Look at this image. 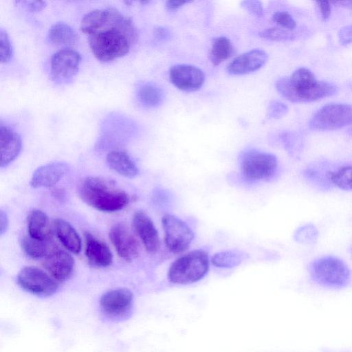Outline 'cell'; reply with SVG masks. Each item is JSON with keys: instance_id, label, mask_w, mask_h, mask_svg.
Masks as SVG:
<instances>
[{"instance_id": "6da1fadb", "label": "cell", "mask_w": 352, "mask_h": 352, "mask_svg": "<svg viewBox=\"0 0 352 352\" xmlns=\"http://www.w3.org/2000/svg\"><path fill=\"white\" fill-rule=\"evenodd\" d=\"M80 28L87 35L94 56L104 63L127 54L138 38L132 19L114 8L87 12L81 20Z\"/></svg>"}, {"instance_id": "7a4b0ae2", "label": "cell", "mask_w": 352, "mask_h": 352, "mask_svg": "<svg viewBox=\"0 0 352 352\" xmlns=\"http://www.w3.org/2000/svg\"><path fill=\"white\" fill-rule=\"evenodd\" d=\"M278 92L292 102H309L331 96L338 87L327 81L318 80L314 74L306 67L295 70L289 77L276 82Z\"/></svg>"}, {"instance_id": "3957f363", "label": "cell", "mask_w": 352, "mask_h": 352, "mask_svg": "<svg viewBox=\"0 0 352 352\" xmlns=\"http://www.w3.org/2000/svg\"><path fill=\"white\" fill-rule=\"evenodd\" d=\"M79 195L87 205L105 212L122 210L129 201L125 191L109 181L97 177L85 179L80 184Z\"/></svg>"}, {"instance_id": "277c9868", "label": "cell", "mask_w": 352, "mask_h": 352, "mask_svg": "<svg viewBox=\"0 0 352 352\" xmlns=\"http://www.w3.org/2000/svg\"><path fill=\"white\" fill-rule=\"evenodd\" d=\"M208 254L203 250H195L177 258L168 272L169 280L178 285H188L202 279L209 270Z\"/></svg>"}, {"instance_id": "5b68a950", "label": "cell", "mask_w": 352, "mask_h": 352, "mask_svg": "<svg viewBox=\"0 0 352 352\" xmlns=\"http://www.w3.org/2000/svg\"><path fill=\"white\" fill-rule=\"evenodd\" d=\"M313 280L327 287L342 288L351 280V272L347 265L333 256H324L316 260L310 267Z\"/></svg>"}, {"instance_id": "8992f818", "label": "cell", "mask_w": 352, "mask_h": 352, "mask_svg": "<svg viewBox=\"0 0 352 352\" xmlns=\"http://www.w3.org/2000/svg\"><path fill=\"white\" fill-rule=\"evenodd\" d=\"M352 124V104L330 103L321 107L311 118L310 129L331 131Z\"/></svg>"}, {"instance_id": "52a82bcc", "label": "cell", "mask_w": 352, "mask_h": 352, "mask_svg": "<svg viewBox=\"0 0 352 352\" xmlns=\"http://www.w3.org/2000/svg\"><path fill=\"white\" fill-rule=\"evenodd\" d=\"M241 166L242 173L247 179L263 180L275 174L278 161L276 157L272 153L251 150L243 154Z\"/></svg>"}, {"instance_id": "ba28073f", "label": "cell", "mask_w": 352, "mask_h": 352, "mask_svg": "<svg viewBox=\"0 0 352 352\" xmlns=\"http://www.w3.org/2000/svg\"><path fill=\"white\" fill-rule=\"evenodd\" d=\"M162 224L168 250L176 254L186 251L194 239V232L188 224L170 214L163 216Z\"/></svg>"}, {"instance_id": "9c48e42d", "label": "cell", "mask_w": 352, "mask_h": 352, "mask_svg": "<svg viewBox=\"0 0 352 352\" xmlns=\"http://www.w3.org/2000/svg\"><path fill=\"white\" fill-rule=\"evenodd\" d=\"M17 283L26 292L43 297L53 295L58 288L56 280L50 274L32 266H27L20 270Z\"/></svg>"}, {"instance_id": "30bf717a", "label": "cell", "mask_w": 352, "mask_h": 352, "mask_svg": "<svg viewBox=\"0 0 352 352\" xmlns=\"http://www.w3.org/2000/svg\"><path fill=\"white\" fill-rule=\"evenodd\" d=\"M81 56L71 48H63L55 52L50 60V74L57 82L70 81L78 73Z\"/></svg>"}, {"instance_id": "8fae6325", "label": "cell", "mask_w": 352, "mask_h": 352, "mask_svg": "<svg viewBox=\"0 0 352 352\" xmlns=\"http://www.w3.org/2000/svg\"><path fill=\"white\" fill-rule=\"evenodd\" d=\"M133 305L132 292L126 288H116L104 293L100 300L102 311L112 319H123L131 312Z\"/></svg>"}, {"instance_id": "7c38bea8", "label": "cell", "mask_w": 352, "mask_h": 352, "mask_svg": "<svg viewBox=\"0 0 352 352\" xmlns=\"http://www.w3.org/2000/svg\"><path fill=\"white\" fill-rule=\"evenodd\" d=\"M169 78L172 84L184 91H195L204 83L205 76L199 68L187 64H178L169 69Z\"/></svg>"}, {"instance_id": "4fadbf2b", "label": "cell", "mask_w": 352, "mask_h": 352, "mask_svg": "<svg viewBox=\"0 0 352 352\" xmlns=\"http://www.w3.org/2000/svg\"><path fill=\"white\" fill-rule=\"evenodd\" d=\"M109 239L120 257L131 261L140 253V245L129 228L124 224L118 223L111 228Z\"/></svg>"}, {"instance_id": "5bb4252c", "label": "cell", "mask_w": 352, "mask_h": 352, "mask_svg": "<svg viewBox=\"0 0 352 352\" xmlns=\"http://www.w3.org/2000/svg\"><path fill=\"white\" fill-rule=\"evenodd\" d=\"M133 226L146 251L151 254L156 253L160 247V240L157 230L150 217L142 210L135 212Z\"/></svg>"}, {"instance_id": "9a60e30c", "label": "cell", "mask_w": 352, "mask_h": 352, "mask_svg": "<svg viewBox=\"0 0 352 352\" xmlns=\"http://www.w3.org/2000/svg\"><path fill=\"white\" fill-rule=\"evenodd\" d=\"M74 265V258L68 252L58 248L45 257L43 263L50 276L59 282L65 281L71 276Z\"/></svg>"}, {"instance_id": "2e32d148", "label": "cell", "mask_w": 352, "mask_h": 352, "mask_svg": "<svg viewBox=\"0 0 352 352\" xmlns=\"http://www.w3.org/2000/svg\"><path fill=\"white\" fill-rule=\"evenodd\" d=\"M69 170L67 164L54 162L38 167L30 179V186L34 188H47L56 185Z\"/></svg>"}, {"instance_id": "e0dca14e", "label": "cell", "mask_w": 352, "mask_h": 352, "mask_svg": "<svg viewBox=\"0 0 352 352\" xmlns=\"http://www.w3.org/2000/svg\"><path fill=\"white\" fill-rule=\"evenodd\" d=\"M267 54L263 50L254 49L236 56L227 67L232 75H244L261 69L267 62Z\"/></svg>"}, {"instance_id": "ac0fdd59", "label": "cell", "mask_w": 352, "mask_h": 352, "mask_svg": "<svg viewBox=\"0 0 352 352\" xmlns=\"http://www.w3.org/2000/svg\"><path fill=\"white\" fill-rule=\"evenodd\" d=\"M0 142L1 167L4 168L19 156L22 149V141L17 132L1 122Z\"/></svg>"}, {"instance_id": "d6986e66", "label": "cell", "mask_w": 352, "mask_h": 352, "mask_svg": "<svg viewBox=\"0 0 352 352\" xmlns=\"http://www.w3.org/2000/svg\"><path fill=\"white\" fill-rule=\"evenodd\" d=\"M85 254L89 263L97 267H107L111 265L113 254L106 243L89 232L85 233Z\"/></svg>"}, {"instance_id": "ffe728a7", "label": "cell", "mask_w": 352, "mask_h": 352, "mask_svg": "<svg viewBox=\"0 0 352 352\" xmlns=\"http://www.w3.org/2000/svg\"><path fill=\"white\" fill-rule=\"evenodd\" d=\"M27 224L30 237L41 241L52 240L54 228L44 212L40 210L31 211L27 217Z\"/></svg>"}, {"instance_id": "44dd1931", "label": "cell", "mask_w": 352, "mask_h": 352, "mask_svg": "<svg viewBox=\"0 0 352 352\" xmlns=\"http://www.w3.org/2000/svg\"><path fill=\"white\" fill-rule=\"evenodd\" d=\"M106 160L109 166L120 175L133 178L139 173L137 166L125 151H111L108 153Z\"/></svg>"}, {"instance_id": "7402d4cb", "label": "cell", "mask_w": 352, "mask_h": 352, "mask_svg": "<svg viewBox=\"0 0 352 352\" xmlns=\"http://www.w3.org/2000/svg\"><path fill=\"white\" fill-rule=\"evenodd\" d=\"M54 231L63 246L74 254L81 250V239L75 228L67 221L56 219L54 223Z\"/></svg>"}, {"instance_id": "603a6c76", "label": "cell", "mask_w": 352, "mask_h": 352, "mask_svg": "<svg viewBox=\"0 0 352 352\" xmlns=\"http://www.w3.org/2000/svg\"><path fill=\"white\" fill-rule=\"evenodd\" d=\"M48 38L56 45H72L77 42L78 36L69 25L64 22H58L51 26Z\"/></svg>"}, {"instance_id": "cb8c5ba5", "label": "cell", "mask_w": 352, "mask_h": 352, "mask_svg": "<svg viewBox=\"0 0 352 352\" xmlns=\"http://www.w3.org/2000/svg\"><path fill=\"white\" fill-rule=\"evenodd\" d=\"M24 252L32 258L46 257L53 250L56 249L55 245L50 241H41L28 236H25L21 241Z\"/></svg>"}, {"instance_id": "d4e9b609", "label": "cell", "mask_w": 352, "mask_h": 352, "mask_svg": "<svg viewBox=\"0 0 352 352\" xmlns=\"http://www.w3.org/2000/svg\"><path fill=\"white\" fill-rule=\"evenodd\" d=\"M234 52V47L226 36L214 38L210 50L209 57L213 65L217 66L228 59Z\"/></svg>"}, {"instance_id": "484cf974", "label": "cell", "mask_w": 352, "mask_h": 352, "mask_svg": "<svg viewBox=\"0 0 352 352\" xmlns=\"http://www.w3.org/2000/svg\"><path fill=\"white\" fill-rule=\"evenodd\" d=\"M138 97L140 102L148 107L160 105L164 98L162 89L151 82L141 85L138 91Z\"/></svg>"}, {"instance_id": "4316f807", "label": "cell", "mask_w": 352, "mask_h": 352, "mask_svg": "<svg viewBox=\"0 0 352 352\" xmlns=\"http://www.w3.org/2000/svg\"><path fill=\"white\" fill-rule=\"evenodd\" d=\"M248 255L240 250H225L214 254L211 259L217 267L231 268L240 265Z\"/></svg>"}, {"instance_id": "83f0119b", "label": "cell", "mask_w": 352, "mask_h": 352, "mask_svg": "<svg viewBox=\"0 0 352 352\" xmlns=\"http://www.w3.org/2000/svg\"><path fill=\"white\" fill-rule=\"evenodd\" d=\"M326 179L340 189L352 190V165H344L333 170H328Z\"/></svg>"}, {"instance_id": "f1b7e54d", "label": "cell", "mask_w": 352, "mask_h": 352, "mask_svg": "<svg viewBox=\"0 0 352 352\" xmlns=\"http://www.w3.org/2000/svg\"><path fill=\"white\" fill-rule=\"evenodd\" d=\"M259 36L262 38L274 41H290L295 38V34L292 30H289L283 28H270L259 32Z\"/></svg>"}, {"instance_id": "f546056e", "label": "cell", "mask_w": 352, "mask_h": 352, "mask_svg": "<svg viewBox=\"0 0 352 352\" xmlns=\"http://www.w3.org/2000/svg\"><path fill=\"white\" fill-rule=\"evenodd\" d=\"M318 232L313 224H306L299 228L294 235L295 239L302 244H312L318 239Z\"/></svg>"}, {"instance_id": "4dcf8cb0", "label": "cell", "mask_w": 352, "mask_h": 352, "mask_svg": "<svg viewBox=\"0 0 352 352\" xmlns=\"http://www.w3.org/2000/svg\"><path fill=\"white\" fill-rule=\"evenodd\" d=\"M13 50L9 36L3 28L0 29V60L1 63H8L12 58Z\"/></svg>"}, {"instance_id": "1f68e13d", "label": "cell", "mask_w": 352, "mask_h": 352, "mask_svg": "<svg viewBox=\"0 0 352 352\" xmlns=\"http://www.w3.org/2000/svg\"><path fill=\"white\" fill-rule=\"evenodd\" d=\"M273 21L280 28L293 30L296 27V22L292 16L285 11H278L272 16Z\"/></svg>"}, {"instance_id": "d6a6232c", "label": "cell", "mask_w": 352, "mask_h": 352, "mask_svg": "<svg viewBox=\"0 0 352 352\" xmlns=\"http://www.w3.org/2000/svg\"><path fill=\"white\" fill-rule=\"evenodd\" d=\"M288 111V107L284 103L274 100L272 101L267 108V116L271 118H280L284 116Z\"/></svg>"}, {"instance_id": "836d02e7", "label": "cell", "mask_w": 352, "mask_h": 352, "mask_svg": "<svg viewBox=\"0 0 352 352\" xmlns=\"http://www.w3.org/2000/svg\"><path fill=\"white\" fill-rule=\"evenodd\" d=\"M241 6L255 16H262L263 15V8L259 1H243L241 3Z\"/></svg>"}, {"instance_id": "e575fe53", "label": "cell", "mask_w": 352, "mask_h": 352, "mask_svg": "<svg viewBox=\"0 0 352 352\" xmlns=\"http://www.w3.org/2000/svg\"><path fill=\"white\" fill-rule=\"evenodd\" d=\"M340 43L346 45L352 43V25L342 28L338 32Z\"/></svg>"}, {"instance_id": "d590c367", "label": "cell", "mask_w": 352, "mask_h": 352, "mask_svg": "<svg viewBox=\"0 0 352 352\" xmlns=\"http://www.w3.org/2000/svg\"><path fill=\"white\" fill-rule=\"evenodd\" d=\"M16 2L21 3L30 12H38L41 10L46 4L45 1H19Z\"/></svg>"}, {"instance_id": "8d00e7d4", "label": "cell", "mask_w": 352, "mask_h": 352, "mask_svg": "<svg viewBox=\"0 0 352 352\" xmlns=\"http://www.w3.org/2000/svg\"><path fill=\"white\" fill-rule=\"evenodd\" d=\"M321 17L324 20H327L329 18L331 13V6L329 1H317Z\"/></svg>"}, {"instance_id": "74e56055", "label": "cell", "mask_w": 352, "mask_h": 352, "mask_svg": "<svg viewBox=\"0 0 352 352\" xmlns=\"http://www.w3.org/2000/svg\"><path fill=\"white\" fill-rule=\"evenodd\" d=\"M190 1H179V0H170L166 1V8L168 10L174 11L184 6L186 3H190Z\"/></svg>"}, {"instance_id": "f35d334b", "label": "cell", "mask_w": 352, "mask_h": 352, "mask_svg": "<svg viewBox=\"0 0 352 352\" xmlns=\"http://www.w3.org/2000/svg\"><path fill=\"white\" fill-rule=\"evenodd\" d=\"M8 226V219L6 213L3 210L0 212V233L3 234Z\"/></svg>"}, {"instance_id": "ab89813d", "label": "cell", "mask_w": 352, "mask_h": 352, "mask_svg": "<svg viewBox=\"0 0 352 352\" xmlns=\"http://www.w3.org/2000/svg\"><path fill=\"white\" fill-rule=\"evenodd\" d=\"M154 34L159 39H164L168 37L169 32L167 29L163 27H157L154 31Z\"/></svg>"}, {"instance_id": "60d3db41", "label": "cell", "mask_w": 352, "mask_h": 352, "mask_svg": "<svg viewBox=\"0 0 352 352\" xmlns=\"http://www.w3.org/2000/svg\"><path fill=\"white\" fill-rule=\"evenodd\" d=\"M333 3L337 4L339 6L352 9V1H333Z\"/></svg>"}]
</instances>
